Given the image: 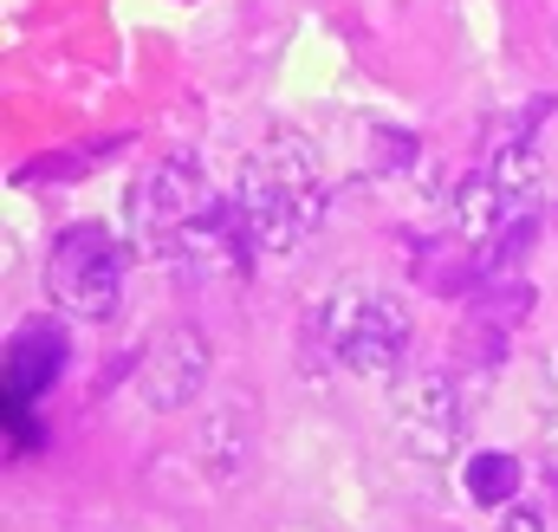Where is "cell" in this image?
Wrapping results in <instances>:
<instances>
[{"mask_svg":"<svg viewBox=\"0 0 558 532\" xmlns=\"http://www.w3.org/2000/svg\"><path fill=\"white\" fill-rule=\"evenodd\" d=\"M124 266H131V247H124L111 228L72 221V228L52 241V254H46V292H52L59 312L98 325V318H111V312L124 305Z\"/></svg>","mask_w":558,"mask_h":532,"instance_id":"3957f363","label":"cell"},{"mask_svg":"<svg viewBox=\"0 0 558 532\" xmlns=\"http://www.w3.org/2000/svg\"><path fill=\"white\" fill-rule=\"evenodd\" d=\"M513 221V208H507V195H500V182H494V169H468L461 176V189H454V241L481 261L494 241H500V228Z\"/></svg>","mask_w":558,"mask_h":532,"instance_id":"ba28073f","label":"cell"},{"mask_svg":"<svg viewBox=\"0 0 558 532\" xmlns=\"http://www.w3.org/2000/svg\"><path fill=\"white\" fill-rule=\"evenodd\" d=\"M318 338L351 377H397L410 358V312H403V299L344 279L318 305Z\"/></svg>","mask_w":558,"mask_h":532,"instance_id":"7a4b0ae2","label":"cell"},{"mask_svg":"<svg viewBox=\"0 0 558 532\" xmlns=\"http://www.w3.org/2000/svg\"><path fill=\"white\" fill-rule=\"evenodd\" d=\"M318 215H325L318 149L299 131H274L241 162V182H234V221H241L254 261L260 254H292Z\"/></svg>","mask_w":558,"mask_h":532,"instance_id":"6da1fadb","label":"cell"},{"mask_svg":"<svg viewBox=\"0 0 558 532\" xmlns=\"http://www.w3.org/2000/svg\"><path fill=\"white\" fill-rule=\"evenodd\" d=\"M539 468H546V481L558 487V422H546V442H539Z\"/></svg>","mask_w":558,"mask_h":532,"instance_id":"8fae6325","label":"cell"},{"mask_svg":"<svg viewBox=\"0 0 558 532\" xmlns=\"http://www.w3.org/2000/svg\"><path fill=\"white\" fill-rule=\"evenodd\" d=\"M397 442L416 455V461H448L454 442H461V390L448 371H416L397 384Z\"/></svg>","mask_w":558,"mask_h":532,"instance_id":"8992f818","label":"cell"},{"mask_svg":"<svg viewBox=\"0 0 558 532\" xmlns=\"http://www.w3.org/2000/svg\"><path fill=\"white\" fill-rule=\"evenodd\" d=\"M461 487H468V500L474 507H513V494H520V461L513 455H500V448H481V455H468V468H461Z\"/></svg>","mask_w":558,"mask_h":532,"instance_id":"9c48e42d","label":"cell"},{"mask_svg":"<svg viewBox=\"0 0 558 532\" xmlns=\"http://www.w3.org/2000/svg\"><path fill=\"white\" fill-rule=\"evenodd\" d=\"M500 532H553V520H546L539 507H526V500H513V507L500 513Z\"/></svg>","mask_w":558,"mask_h":532,"instance_id":"30bf717a","label":"cell"},{"mask_svg":"<svg viewBox=\"0 0 558 532\" xmlns=\"http://www.w3.org/2000/svg\"><path fill=\"white\" fill-rule=\"evenodd\" d=\"M221 208V195H215V182L202 176V162L182 149V156H162L149 176L137 182V195H131V234H137V254L169 266V254L182 247V234L189 228H202L208 215Z\"/></svg>","mask_w":558,"mask_h":532,"instance_id":"277c9868","label":"cell"},{"mask_svg":"<svg viewBox=\"0 0 558 532\" xmlns=\"http://www.w3.org/2000/svg\"><path fill=\"white\" fill-rule=\"evenodd\" d=\"M208 384V344H202V331L195 325H169L149 351H143V371H137V390L149 409H182V402H195V390Z\"/></svg>","mask_w":558,"mask_h":532,"instance_id":"52a82bcc","label":"cell"},{"mask_svg":"<svg viewBox=\"0 0 558 532\" xmlns=\"http://www.w3.org/2000/svg\"><path fill=\"white\" fill-rule=\"evenodd\" d=\"M59 371H65V331H52V325H39V318L20 325V338H13V351H7V402H0L7 435H13L20 448H39V442H46L33 402L59 384Z\"/></svg>","mask_w":558,"mask_h":532,"instance_id":"5b68a950","label":"cell"}]
</instances>
